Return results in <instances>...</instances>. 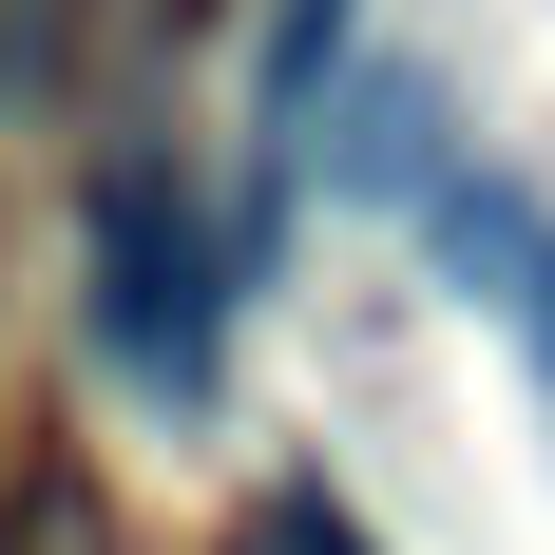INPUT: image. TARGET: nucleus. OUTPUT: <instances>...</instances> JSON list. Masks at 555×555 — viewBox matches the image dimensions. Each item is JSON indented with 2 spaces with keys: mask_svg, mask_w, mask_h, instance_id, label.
I'll return each instance as SVG.
<instances>
[{
  "mask_svg": "<svg viewBox=\"0 0 555 555\" xmlns=\"http://www.w3.org/2000/svg\"><path fill=\"white\" fill-rule=\"evenodd\" d=\"M230 230H192V172L154 134H115L96 192H77V326L134 402H211V345H230Z\"/></svg>",
  "mask_w": 555,
  "mask_h": 555,
  "instance_id": "f257e3e1",
  "label": "nucleus"
},
{
  "mask_svg": "<svg viewBox=\"0 0 555 555\" xmlns=\"http://www.w3.org/2000/svg\"><path fill=\"white\" fill-rule=\"evenodd\" d=\"M345 192H364V211H441L460 192V154H441V77H422V57H364V77H345Z\"/></svg>",
  "mask_w": 555,
  "mask_h": 555,
  "instance_id": "f03ea898",
  "label": "nucleus"
},
{
  "mask_svg": "<svg viewBox=\"0 0 555 555\" xmlns=\"http://www.w3.org/2000/svg\"><path fill=\"white\" fill-rule=\"evenodd\" d=\"M441 249H460V269H499V307H517V345L555 364V230L517 211V192H479V172H460V192H441Z\"/></svg>",
  "mask_w": 555,
  "mask_h": 555,
  "instance_id": "7ed1b4c3",
  "label": "nucleus"
},
{
  "mask_svg": "<svg viewBox=\"0 0 555 555\" xmlns=\"http://www.w3.org/2000/svg\"><path fill=\"white\" fill-rule=\"evenodd\" d=\"M326 57H345V0H269V39H249L269 115H307V96H326Z\"/></svg>",
  "mask_w": 555,
  "mask_h": 555,
  "instance_id": "20e7f679",
  "label": "nucleus"
},
{
  "mask_svg": "<svg viewBox=\"0 0 555 555\" xmlns=\"http://www.w3.org/2000/svg\"><path fill=\"white\" fill-rule=\"evenodd\" d=\"M230 555H364V537H345V499H326V479H269Z\"/></svg>",
  "mask_w": 555,
  "mask_h": 555,
  "instance_id": "39448f33",
  "label": "nucleus"
},
{
  "mask_svg": "<svg viewBox=\"0 0 555 555\" xmlns=\"http://www.w3.org/2000/svg\"><path fill=\"white\" fill-rule=\"evenodd\" d=\"M0 96H20V115L57 96V0H0Z\"/></svg>",
  "mask_w": 555,
  "mask_h": 555,
  "instance_id": "423d86ee",
  "label": "nucleus"
},
{
  "mask_svg": "<svg viewBox=\"0 0 555 555\" xmlns=\"http://www.w3.org/2000/svg\"><path fill=\"white\" fill-rule=\"evenodd\" d=\"M0 555H20V499H0Z\"/></svg>",
  "mask_w": 555,
  "mask_h": 555,
  "instance_id": "0eeeda50",
  "label": "nucleus"
}]
</instances>
